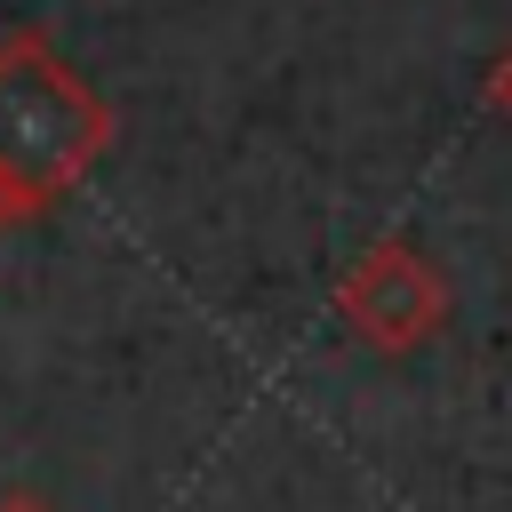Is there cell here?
I'll list each match as a JSON object with an SVG mask.
<instances>
[{"label":"cell","instance_id":"2","mask_svg":"<svg viewBox=\"0 0 512 512\" xmlns=\"http://www.w3.org/2000/svg\"><path fill=\"white\" fill-rule=\"evenodd\" d=\"M336 320L368 344V352H384V360H400V352H416V344H432L440 328H448V280H440V264L416 248V240H376V248H360L344 272H336Z\"/></svg>","mask_w":512,"mask_h":512},{"label":"cell","instance_id":"3","mask_svg":"<svg viewBox=\"0 0 512 512\" xmlns=\"http://www.w3.org/2000/svg\"><path fill=\"white\" fill-rule=\"evenodd\" d=\"M488 112H496V120H512V48L488 64Z\"/></svg>","mask_w":512,"mask_h":512},{"label":"cell","instance_id":"4","mask_svg":"<svg viewBox=\"0 0 512 512\" xmlns=\"http://www.w3.org/2000/svg\"><path fill=\"white\" fill-rule=\"evenodd\" d=\"M0 512H48V504H40V496H24V488H16V496H0Z\"/></svg>","mask_w":512,"mask_h":512},{"label":"cell","instance_id":"5","mask_svg":"<svg viewBox=\"0 0 512 512\" xmlns=\"http://www.w3.org/2000/svg\"><path fill=\"white\" fill-rule=\"evenodd\" d=\"M8 224H24V216H16V200H8V192H0V232H8Z\"/></svg>","mask_w":512,"mask_h":512},{"label":"cell","instance_id":"1","mask_svg":"<svg viewBox=\"0 0 512 512\" xmlns=\"http://www.w3.org/2000/svg\"><path fill=\"white\" fill-rule=\"evenodd\" d=\"M104 152H112V104L64 64L56 40L8 32L0 40V192L16 200V216L56 208Z\"/></svg>","mask_w":512,"mask_h":512}]
</instances>
